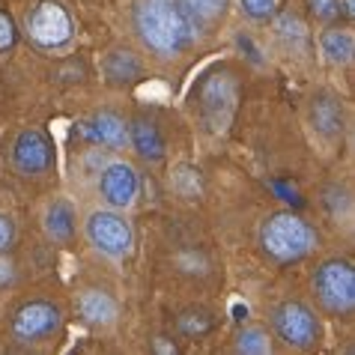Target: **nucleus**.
I'll use <instances>...</instances> for the list:
<instances>
[{"instance_id": "obj_1", "label": "nucleus", "mask_w": 355, "mask_h": 355, "mask_svg": "<svg viewBox=\"0 0 355 355\" xmlns=\"http://www.w3.org/2000/svg\"><path fill=\"white\" fill-rule=\"evenodd\" d=\"M137 33L155 54H180L197 33V21L180 0H141L135 9Z\"/></svg>"}, {"instance_id": "obj_2", "label": "nucleus", "mask_w": 355, "mask_h": 355, "mask_svg": "<svg viewBox=\"0 0 355 355\" xmlns=\"http://www.w3.org/2000/svg\"><path fill=\"white\" fill-rule=\"evenodd\" d=\"M313 245H317L313 230L293 212L272 215L263 227V248L272 260H278V263L302 260L304 254H311Z\"/></svg>"}, {"instance_id": "obj_3", "label": "nucleus", "mask_w": 355, "mask_h": 355, "mask_svg": "<svg viewBox=\"0 0 355 355\" xmlns=\"http://www.w3.org/2000/svg\"><path fill=\"white\" fill-rule=\"evenodd\" d=\"M317 295L325 311L349 313L355 308V269L347 260H329L317 272Z\"/></svg>"}, {"instance_id": "obj_4", "label": "nucleus", "mask_w": 355, "mask_h": 355, "mask_svg": "<svg viewBox=\"0 0 355 355\" xmlns=\"http://www.w3.org/2000/svg\"><path fill=\"white\" fill-rule=\"evenodd\" d=\"M27 36L39 48H60L72 39V18L57 0H42L27 15Z\"/></svg>"}, {"instance_id": "obj_5", "label": "nucleus", "mask_w": 355, "mask_h": 355, "mask_svg": "<svg viewBox=\"0 0 355 355\" xmlns=\"http://www.w3.org/2000/svg\"><path fill=\"white\" fill-rule=\"evenodd\" d=\"M275 329L290 347L308 349L317 343L320 338V322L311 313V308H304L302 302H284L278 311H275Z\"/></svg>"}, {"instance_id": "obj_6", "label": "nucleus", "mask_w": 355, "mask_h": 355, "mask_svg": "<svg viewBox=\"0 0 355 355\" xmlns=\"http://www.w3.org/2000/svg\"><path fill=\"white\" fill-rule=\"evenodd\" d=\"M87 233H90L96 248L111 254V257H123L132 248V227L114 212H96L87 221Z\"/></svg>"}, {"instance_id": "obj_7", "label": "nucleus", "mask_w": 355, "mask_h": 355, "mask_svg": "<svg viewBox=\"0 0 355 355\" xmlns=\"http://www.w3.org/2000/svg\"><path fill=\"white\" fill-rule=\"evenodd\" d=\"M236 107V84L230 75H215L200 87V111L212 129H224Z\"/></svg>"}, {"instance_id": "obj_8", "label": "nucleus", "mask_w": 355, "mask_h": 355, "mask_svg": "<svg viewBox=\"0 0 355 355\" xmlns=\"http://www.w3.org/2000/svg\"><path fill=\"white\" fill-rule=\"evenodd\" d=\"M57 325H60V311H57L54 304L31 302L15 313L12 331L21 343H31V340H39V338H48L51 331H57Z\"/></svg>"}, {"instance_id": "obj_9", "label": "nucleus", "mask_w": 355, "mask_h": 355, "mask_svg": "<svg viewBox=\"0 0 355 355\" xmlns=\"http://www.w3.org/2000/svg\"><path fill=\"white\" fill-rule=\"evenodd\" d=\"M12 162L21 173H42L54 164V150H51V141L36 132V129H27L15 137V146H12Z\"/></svg>"}, {"instance_id": "obj_10", "label": "nucleus", "mask_w": 355, "mask_h": 355, "mask_svg": "<svg viewBox=\"0 0 355 355\" xmlns=\"http://www.w3.org/2000/svg\"><path fill=\"white\" fill-rule=\"evenodd\" d=\"M102 194L111 206H129L137 194V173L123 162L111 164L102 173Z\"/></svg>"}, {"instance_id": "obj_11", "label": "nucleus", "mask_w": 355, "mask_h": 355, "mask_svg": "<svg viewBox=\"0 0 355 355\" xmlns=\"http://www.w3.org/2000/svg\"><path fill=\"white\" fill-rule=\"evenodd\" d=\"M84 135L90 141L107 144V146H123L125 144V123L114 114H98L93 123H84Z\"/></svg>"}, {"instance_id": "obj_12", "label": "nucleus", "mask_w": 355, "mask_h": 355, "mask_svg": "<svg viewBox=\"0 0 355 355\" xmlns=\"http://www.w3.org/2000/svg\"><path fill=\"white\" fill-rule=\"evenodd\" d=\"M132 144H135V150L144 155V159H162L164 155V141H162V135L159 129H155L153 123H146V120H137L132 123Z\"/></svg>"}, {"instance_id": "obj_13", "label": "nucleus", "mask_w": 355, "mask_h": 355, "mask_svg": "<svg viewBox=\"0 0 355 355\" xmlns=\"http://www.w3.org/2000/svg\"><path fill=\"white\" fill-rule=\"evenodd\" d=\"M81 313L90 322H111L116 317V304L105 293H87L81 299Z\"/></svg>"}, {"instance_id": "obj_14", "label": "nucleus", "mask_w": 355, "mask_h": 355, "mask_svg": "<svg viewBox=\"0 0 355 355\" xmlns=\"http://www.w3.org/2000/svg\"><path fill=\"white\" fill-rule=\"evenodd\" d=\"M45 227L54 239H69L75 230V215H72V206L69 203H54L48 209V218H45Z\"/></svg>"}, {"instance_id": "obj_15", "label": "nucleus", "mask_w": 355, "mask_h": 355, "mask_svg": "<svg viewBox=\"0 0 355 355\" xmlns=\"http://www.w3.org/2000/svg\"><path fill=\"white\" fill-rule=\"evenodd\" d=\"M322 51L331 63H349L352 60V36L347 31H329L322 36Z\"/></svg>"}, {"instance_id": "obj_16", "label": "nucleus", "mask_w": 355, "mask_h": 355, "mask_svg": "<svg viewBox=\"0 0 355 355\" xmlns=\"http://www.w3.org/2000/svg\"><path fill=\"white\" fill-rule=\"evenodd\" d=\"M180 3L194 21H212V18H218L224 12L227 0H180Z\"/></svg>"}, {"instance_id": "obj_17", "label": "nucleus", "mask_w": 355, "mask_h": 355, "mask_svg": "<svg viewBox=\"0 0 355 355\" xmlns=\"http://www.w3.org/2000/svg\"><path fill=\"white\" fill-rule=\"evenodd\" d=\"M313 120H317V125L322 132H334L340 125V111L338 105L331 102V98H320L317 105H313Z\"/></svg>"}, {"instance_id": "obj_18", "label": "nucleus", "mask_w": 355, "mask_h": 355, "mask_svg": "<svg viewBox=\"0 0 355 355\" xmlns=\"http://www.w3.org/2000/svg\"><path fill=\"white\" fill-rule=\"evenodd\" d=\"M236 349L245 352V355H263V352H269V338H266L260 329H248V331L239 334Z\"/></svg>"}, {"instance_id": "obj_19", "label": "nucleus", "mask_w": 355, "mask_h": 355, "mask_svg": "<svg viewBox=\"0 0 355 355\" xmlns=\"http://www.w3.org/2000/svg\"><path fill=\"white\" fill-rule=\"evenodd\" d=\"M111 60L114 63H107V72H111V78H116V81H129V78L137 75V63L129 51H116Z\"/></svg>"}, {"instance_id": "obj_20", "label": "nucleus", "mask_w": 355, "mask_h": 355, "mask_svg": "<svg viewBox=\"0 0 355 355\" xmlns=\"http://www.w3.org/2000/svg\"><path fill=\"white\" fill-rule=\"evenodd\" d=\"M242 9L251 18H269L275 12V0H242Z\"/></svg>"}, {"instance_id": "obj_21", "label": "nucleus", "mask_w": 355, "mask_h": 355, "mask_svg": "<svg viewBox=\"0 0 355 355\" xmlns=\"http://www.w3.org/2000/svg\"><path fill=\"white\" fill-rule=\"evenodd\" d=\"M308 3H311V12L317 15V18H325V21L340 12V3H338V0H308Z\"/></svg>"}, {"instance_id": "obj_22", "label": "nucleus", "mask_w": 355, "mask_h": 355, "mask_svg": "<svg viewBox=\"0 0 355 355\" xmlns=\"http://www.w3.org/2000/svg\"><path fill=\"white\" fill-rule=\"evenodd\" d=\"M12 42H15V24L6 12H0V51L12 48Z\"/></svg>"}, {"instance_id": "obj_23", "label": "nucleus", "mask_w": 355, "mask_h": 355, "mask_svg": "<svg viewBox=\"0 0 355 355\" xmlns=\"http://www.w3.org/2000/svg\"><path fill=\"white\" fill-rule=\"evenodd\" d=\"M197 317H200V320H191V313H185V317L180 320V325H182V331H189V334H200V331H206V329H209V317H206V313H197Z\"/></svg>"}, {"instance_id": "obj_24", "label": "nucleus", "mask_w": 355, "mask_h": 355, "mask_svg": "<svg viewBox=\"0 0 355 355\" xmlns=\"http://www.w3.org/2000/svg\"><path fill=\"white\" fill-rule=\"evenodd\" d=\"M12 236H15V227L6 215H0V251H6L12 245Z\"/></svg>"}, {"instance_id": "obj_25", "label": "nucleus", "mask_w": 355, "mask_h": 355, "mask_svg": "<svg viewBox=\"0 0 355 355\" xmlns=\"http://www.w3.org/2000/svg\"><path fill=\"white\" fill-rule=\"evenodd\" d=\"M245 317H248V308H245V304H233V320L242 322Z\"/></svg>"}, {"instance_id": "obj_26", "label": "nucleus", "mask_w": 355, "mask_h": 355, "mask_svg": "<svg viewBox=\"0 0 355 355\" xmlns=\"http://www.w3.org/2000/svg\"><path fill=\"white\" fill-rule=\"evenodd\" d=\"M352 3H355V0H343V12H347L349 18L355 15V6H352Z\"/></svg>"}, {"instance_id": "obj_27", "label": "nucleus", "mask_w": 355, "mask_h": 355, "mask_svg": "<svg viewBox=\"0 0 355 355\" xmlns=\"http://www.w3.org/2000/svg\"><path fill=\"white\" fill-rule=\"evenodd\" d=\"M9 275H12V272H9V263H0V281H9Z\"/></svg>"}]
</instances>
